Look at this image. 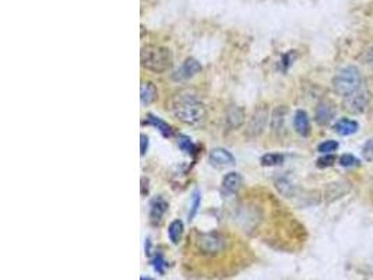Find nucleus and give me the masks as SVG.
I'll list each match as a JSON object with an SVG mask.
<instances>
[{
  "instance_id": "30",
  "label": "nucleus",
  "mask_w": 373,
  "mask_h": 280,
  "mask_svg": "<svg viewBox=\"0 0 373 280\" xmlns=\"http://www.w3.org/2000/svg\"><path fill=\"white\" fill-rule=\"evenodd\" d=\"M372 55H373V49H372Z\"/></svg>"
},
{
  "instance_id": "3",
  "label": "nucleus",
  "mask_w": 373,
  "mask_h": 280,
  "mask_svg": "<svg viewBox=\"0 0 373 280\" xmlns=\"http://www.w3.org/2000/svg\"><path fill=\"white\" fill-rule=\"evenodd\" d=\"M332 89L342 98L362 89V76L356 66H346L332 79Z\"/></svg>"
},
{
  "instance_id": "5",
  "label": "nucleus",
  "mask_w": 373,
  "mask_h": 280,
  "mask_svg": "<svg viewBox=\"0 0 373 280\" xmlns=\"http://www.w3.org/2000/svg\"><path fill=\"white\" fill-rule=\"evenodd\" d=\"M370 103V94L365 89H360L352 94L342 98V105L346 112L351 114H360L366 110L368 105Z\"/></svg>"
},
{
  "instance_id": "14",
  "label": "nucleus",
  "mask_w": 373,
  "mask_h": 280,
  "mask_svg": "<svg viewBox=\"0 0 373 280\" xmlns=\"http://www.w3.org/2000/svg\"><path fill=\"white\" fill-rule=\"evenodd\" d=\"M350 191H351V184H348V182L330 184L326 191V199L328 202H332V200H336L337 198H342Z\"/></svg>"
},
{
  "instance_id": "16",
  "label": "nucleus",
  "mask_w": 373,
  "mask_h": 280,
  "mask_svg": "<svg viewBox=\"0 0 373 280\" xmlns=\"http://www.w3.org/2000/svg\"><path fill=\"white\" fill-rule=\"evenodd\" d=\"M156 98V89L152 83L144 82L142 84V93H140V100L142 105H150L154 103Z\"/></svg>"
},
{
  "instance_id": "26",
  "label": "nucleus",
  "mask_w": 373,
  "mask_h": 280,
  "mask_svg": "<svg viewBox=\"0 0 373 280\" xmlns=\"http://www.w3.org/2000/svg\"><path fill=\"white\" fill-rule=\"evenodd\" d=\"M277 188H278L281 193H284L286 196L292 195V191H294V186H292L291 182L288 179H280L278 182H277Z\"/></svg>"
},
{
  "instance_id": "19",
  "label": "nucleus",
  "mask_w": 373,
  "mask_h": 280,
  "mask_svg": "<svg viewBox=\"0 0 373 280\" xmlns=\"http://www.w3.org/2000/svg\"><path fill=\"white\" fill-rule=\"evenodd\" d=\"M260 163L264 167H276V165L284 163V156L278 154V153H268V154H264L263 157L260 158Z\"/></svg>"
},
{
  "instance_id": "12",
  "label": "nucleus",
  "mask_w": 373,
  "mask_h": 280,
  "mask_svg": "<svg viewBox=\"0 0 373 280\" xmlns=\"http://www.w3.org/2000/svg\"><path fill=\"white\" fill-rule=\"evenodd\" d=\"M240 185H242V177H240L239 172L232 171V172H228L222 178V191L225 193H228V195L238 192V189L240 188Z\"/></svg>"
},
{
  "instance_id": "13",
  "label": "nucleus",
  "mask_w": 373,
  "mask_h": 280,
  "mask_svg": "<svg viewBox=\"0 0 373 280\" xmlns=\"http://www.w3.org/2000/svg\"><path fill=\"white\" fill-rule=\"evenodd\" d=\"M294 126L295 130L298 132L300 136H309L310 133V122L305 111H298L295 116H294Z\"/></svg>"
},
{
  "instance_id": "2",
  "label": "nucleus",
  "mask_w": 373,
  "mask_h": 280,
  "mask_svg": "<svg viewBox=\"0 0 373 280\" xmlns=\"http://www.w3.org/2000/svg\"><path fill=\"white\" fill-rule=\"evenodd\" d=\"M142 66L152 73H165L172 66V55L168 48L160 45H146L140 54Z\"/></svg>"
},
{
  "instance_id": "24",
  "label": "nucleus",
  "mask_w": 373,
  "mask_h": 280,
  "mask_svg": "<svg viewBox=\"0 0 373 280\" xmlns=\"http://www.w3.org/2000/svg\"><path fill=\"white\" fill-rule=\"evenodd\" d=\"M336 161H337V157H336L334 154H324L323 157H320L319 160H318L316 165H318L319 168H327V167L334 165Z\"/></svg>"
},
{
  "instance_id": "1",
  "label": "nucleus",
  "mask_w": 373,
  "mask_h": 280,
  "mask_svg": "<svg viewBox=\"0 0 373 280\" xmlns=\"http://www.w3.org/2000/svg\"><path fill=\"white\" fill-rule=\"evenodd\" d=\"M172 112L180 122L192 126H197L206 119L203 103L192 94H178L172 101Z\"/></svg>"
},
{
  "instance_id": "11",
  "label": "nucleus",
  "mask_w": 373,
  "mask_h": 280,
  "mask_svg": "<svg viewBox=\"0 0 373 280\" xmlns=\"http://www.w3.org/2000/svg\"><path fill=\"white\" fill-rule=\"evenodd\" d=\"M358 129H360L358 122L350 118H342L334 125V132L338 133L340 136H351L354 133H356Z\"/></svg>"
},
{
  "instance_id": "15",
  "label": "nucleus",
  "mask_w": 373,
  "mask_h": 280,
  "mask_svg": "<svg viewBox=\"0 0 373 280\" xmlns=\"http://www.w3.org/2000/svg\"><path fill=\"white\" fill-rule=\"evenodd\" d=\"M244 122V112L239 107H231L226 112V126L230 129H236Z\"/></svg>"
},
{
  "instance_id": "17",
  "label": "nucleus",
  "mask_w": 373,
  "mask_h": 280,
  "mask_svg": "<svg viewBox=\"0 0 373 280\" xmlns=\"http://www.w3.org/2000/svg\"><path fill=\"white\" fill-rule=\"evenodd\" d=\"M182 234H184V223L180 220L172 221L170 224V228H168V235H170V242L176 245L182 238Z\"/></svg>"
},
{
  "instance_id": "9",
  "label": "nucleus",
  "mask_w": 373,
  "mask_h": 280,
  "mask_svg": "<svg viewBox=\"0 0 373 280\" xmlns=\"http://www.w3.org/2000/svg\"><path fill=\"white\" fill-rule=\"evenodd\" d=\"M168 210V203L162 198H156L150 203V220L152 224H158L165 212Z\"/></svg>"
},
{
  "instance_id": "8",
  "label": "nucleus",
  "mask_w": 373,
  "mask_h": 280,
  "mask_svg": "<svg viewBox=\"0 0 373 280\" xmlns=\"http://www.w3.org/2000/svg\"><path fill=\"white\" fill-rule=\"evenodd\" d=\"M336 116V107L332 101H320L316 107V111H314V119L316 122L324 126V125H328L334 119Z\"/></svg>"
},
{
  "instance_id": "22",
  "label": "nucleus",
  "mask_w": 373,
  "mask_h": 280,
  "mask_svg": "<svg viewBox=\"0 0 373 280\" xmlns=\"http://www.w3.org/2000/svg\"><path fill=\"white\" fill-rule=\"evenodd\" d=\"M340 144L336 142V140H326V142H323V143L319 144V147H318V150L322 154H332V151H336L338 149Z\"/></svg>"
},
{
  "instance_id": "28",
  "label": "nucleus",
  "mask_w": 373,
  "mask_h": 280,
  "mask_svg": "<svg viewBox=\"0 0 373 280\" xmlns=\"http://www.w3.org/2000/svg\"><path fill=\"white\" fill-rule=\"evenodd\" d=\"M152 266L158 273H164V266H165V260L161 255H156V259L152 260Z\"/></svg>"
},
{
  "instance_id": "4",
  "label": "nucleus",
  "mask_w": 373,
  "mask_h": 280,
  "mask_svg": "<svg viewBox=\"0 0 373 280\" xmlns=\"http://www.w3.org/2000/svg\"><path fill=\"white\" fill-rule=\"evenodd\" d=\"M197 249L203 255H217L225 248V238L218 232L200 234L196 239Z\"/></svg>"
},
{
  "instance_id": "29",
  "label": "nucleus",
  "mask_w": 373,
  "mask_h": 280,
  "mask_svg": "<svg viewBox=\"0 0 373 280\" xmlns=\"http://www.w3.org/2000/svg\"><path fill=\"white\" fill-rule=\"evenodd\" d=\"M140 139H142V142H140V154L144 156L147 153V149H148V137L146 135H142Z\"/></svg>"
},
{
  "instance_id": "18",
  "label": "nucleus",
  "mask_w": 373,
  "mask_h": 280,
  "mask_svg": "<svg viewBox=\"0 0 373 280\" xmlns=\"http://www.w3.org/2000/svg\"><path fill=\"white\" fill-rule=\"evenodd\" d=\"M148 123L150 125H152V126H156V129L160 130L165 137L172 136V128H170L168 123H165L164 121H161L158 116L148 115Z\"/></svg>"
},
{
  "instance_id": "23",
  "label": "nucleus",
  "mask_w": 373,
  "mask_h": 280,
  "mask_svg": "<svg viewBox=\"0 0 373 280\" xmlns=\"http://www.w3.org/2000/svg\"><path fill=\"white\" fill-rule=\"evenodd\" d=\"M178 146H179V149L184 153H192V151H194V144L192 143V140H190L189 137L184 136V135H180L179 139H178Z\"/></svg>"
},
{
  "instance_id": "6",
  "label": "nucleus",
  "mask_w": 373,
  "mask_h": 280,
  "mask_svg": "<svg viewBox=\"0 0 373 280\" xmlns=\"http://www.w3.org/2000/svg\"><path fill=\"white\" fill-rule=\"evenodd\" d=\"M208 160H210L211 165L216 167V168H226V167H231V165L235 164V157L232 156L230 151L221 149V147L212 149L210 151Z\"/></svg>"
},
{
  "instance_id": "20",
  "label": "nucleus",
  "mask_w": 373,
  "mask_h": 280,
  "mask_svg": "<svg viewBox=\"0 0 373 280\" xmlns=\"http://www.w3.org/2000/svg\"><path fill=\"white\" fill-rule=\"evenodd\" d=\"M284 116H285V110L282 107H280L277 110L272 112V130H280L284 125Z\"/></svg>"
},
{
  "instance_id": "7",
  "label": "nucleus",
  "mask_w": 373,
  "mask_h": 280,
  "mask_svg": "<svg viewBox=\"0 0 373 280\" xmlns=\"http://www.w3.org/2000/svg\"><path fill=\"white\" fill-rule=\"evenodd\" d=\"M267 119H268L267 108H264V107L258 108L250 118V122H249V126H248V133L250 136H258L264 130L266 125H267Z\"/></svg>"
},
{
  "instance_id": "10",
  "label": "nucleus",
  "mask_w": 373,
  "mask_h": 280,
  "mask_svg": "<svg viewBox=\"0 0 373 280\" xmlns=\"http://www.w3.org/2000/svg\"><path fill=\"white\" fill-rule=\"evenodd\" d=\"M198 72H202V65L193 59V58H188L186 61L184 62V65L179 68L178 70L176 79H180V80H184V79H190L193 76H196Z\"/></svg>"
},
{
  "instance_id": "21",
  "label": "nucleus",
  "mask_w": 373,
  "mask_h": 280,
  "mask_svg": "<svg viewBox=\"0 0 373 280\" xmlns=\"http://www.w3.org/2000/svg\"><path fill=\"white\" fill-rule=\"evenodd\" d=\"M340 165L342 167H346V168H351V167H358L360 164V161L358 158L355 157L354 154H342L341 157L338 158Z\"/></svg>"
},
{
  "instance_id": "25",
  "label": "nucleus",
  "mask_w": 373,
  "mask_h": 280,
  "mask_svg": "<svg viewBox=\"0 0 373 280\" xmlns=\"http://www.w3.org/2000/svg\"><path fill=\"white\" fill-rule=\"evenodd\" d=\"M362 157L366 161H373V137L369 139L362 147Z\"/></svg>"
},
{
  "instance_id": "27",
  "label": "nucleus",
  "mask_w": 373,
  "mask_h": 280,
  "mask_svg": "<svg viewBox=\"0 0 373 280\" xmlns=\"http://www.w3.org/2000/svg\"><path fill=\"white\" fill-rule=\"evenodd\" d=\"M198 206H200V193H198V191H196L193 193V198H192V209H190L189 212L190 220L194 217V214H196L197 210H198Z\"/></svg>"
}]
</instances>
